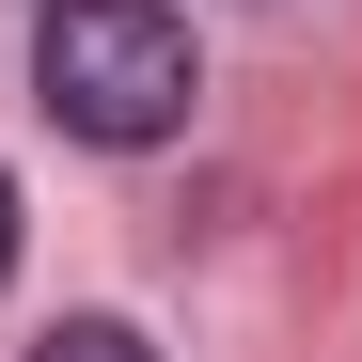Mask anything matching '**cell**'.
<instances>
[{"mask_svg":"<svg viewBox=\"0 0 362 362\" xmlns=\"http://www.w3.org/2000/svg\"><path fill=\"white\" fill-rule=\"evenodd\" d=\"M32 95H47V127L142 158V142L189 127V95H205L189 16H173V0H47L32 16Z\"/></svg>","mask_w":362,"mask_h":362,"instance_id":"6da1fadb","label":"cell"},{"mask_svg":"<svg viewBox=\"0 0 362 362\" xmlns=\"http://www.w3.org/2000/svg\"><path fill=\"white\" fill-rule=\"evenodd\" d=\"M32 362H158V346H142V331H127V315H64V331H47V346H32Z\"/></svg>","mask_w":362,"mask_h":362,"instance_id":"7a4b0ae2","label":"cell"},{"mask_svg":"<svg viewBox=\"0 0 362 362\" xmlns=\"http://www.w3.org/2000/svg\"><path fill=\"white\" fill-rule=\"evenodd\" d=\"M0 284H16V173H0Z\"/></svg>","mask_w":362,"mask_h":362,"instance_id":"3957f363","label":"cell"}]
</instances>
